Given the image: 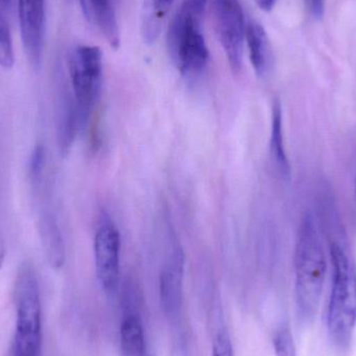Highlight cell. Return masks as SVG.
I'll return each mask as SVG.
<instances>
[{
  "label": "cell",
  "mask_w": 356,
  "mask_h": 356,
  "mask_svg": "<svg viewBox=\"0 0 356 356\" xmlns=\"http://www.w3.org/2000/svg\"><path fill=\"white\" fill-rule=\"evenodd\" d=\"M21 40L29 63L41 65L45 44L46 0H18Z\"/></svg>",
  "instance_id": "obj_8"
},
{
  "label": "cell",
  "mask_w": 356,
  "mask_h": 356,
  "mask_svg": "<svg viewBox=\"0 0 356 356\" xmlns=\"http://www.w3.org/2000/svg\"><path fill=\"white\" fill-rule=\"evenodd\" d=\"M45 167V147L37 145L31 154L29 164V178L33 184H39Z\"/></svg>",
  "instance_id": "obj_18"
},
{
  "label": "cell",
  "mask_w": 356,
  "mask_h": 356,
  "mask_svg": "<svg viewBox=\"0 0 356 356\" xmlns=\"http://www.w3.org/2000/svg\"><path fill=\"white\" fill-rule=\"evenodd\" d=\"M182 277H184V257L175 253L170 263L161 275V299L165 309L169 313L177 311L181 299Z\"/></svg>",
  "instance_id": "obj_11"
},
{
  "label": "cell",
  "mask_w": 356,
  "mask_h": 356,
  "mask_svg": "<svg viewBox=\"0 0 356 356\" xmlns=\"http://www.w3.org/2000/svg\"><path fill=\"white\" fill-rule=\"evenodd\" d=\"M175 1V0H144L141 31L146 43L149 45L156 43Z\"/></svg>",
  "instance_id": "obj_12"
},
{
  "label": "cell",
  "mask_w": 356,
  "mask_h": 356,
  "mask_svg": "<svg viewBox=\"0 0 356 356\" xmlns=\"http://www.w3.org/2000/svg\"><path fill=\"white\" fill-rule=\"evenodd\" d=\"M312 15L316 19H321L324 15V8H325V0H305Z\"/></svg>",
  "instance_id": "obj_20"
},
{
  "label": "cell",
  "mask_w": 356,
  "mask_h": 356,
  "mask_svg": "<svg viewBox=\"0 0 356 356\" xmlns=\"http://www.w3.org/2000/svg\"><path fill=\"white\" fill-rule=\"evenodd\" d=\"M4 259H6V247H4L3 241L0 236V270L3 267Z\"/></svg>",
  "instance_id": "obj_22"
},
{
  "label": "cell",
  "mask_w": 356,
  "mask_h": 356,
  "mask_svg": "<svg viewBox=\"0 0 356 356\" xmlns=\"http://www.w3.org/2000/svg\"><path fill=\"white\" fill-rule=\"evenodd\" d=\"M186 1L190 2L191 4L196 6V8H200V10H205L209 0H186Z\"/></svg>",
  "instance_id": "obj_23"
},
{
  "label": "cell",
  "mask_w": 356,
  "mask_h": 356,
  "mask_svg": "<svg viewBox=\"0 0 356 356\" xmlns=\"http://www.w3.org/2000/svg\"><path fill=\"white\" fill-rule=\"evenodd\" d=\"M15 302L17 319L13 356H40L41 301L37 275L31 264H23L17 274Z\"/></svg>",
  "instance_id": "obj_4"
},
{
  "label": "cell",
  "mask_w": 356,
  "mask_h": 356,
  "mask_svg": "<svg viewBox=\"0 0 356 356\" xmlns=\"http://www.w3.org/2000/svg\"><path fill=\"white\" fill-rule=\"evenodd\" d=\"M277 1L278 0H255L259 8L265 10V12H270L275 6Z\"/></svg>",
  "instance_id": "obj_21"
},
{
  "label": "cell",
  "mask_w": 356,
  "mask_h": 356,
  "mask_svg": "<svg viewBox=\"0 0 356 356\" xmlns=\"http://www.w3.org/2000/svg\"><path fill=\"white\" fill-rule=\"evenodd\" d=\"M40 236L48 261L52 267L58 269L64 264V243L56 218L50 213H43L39 219Z\"/></svg>",
  "instance_id": "obj_13"
},
{
  "label": "cell",
  "mask_w": 356,
  "mask_h": 356,
  "mask_svg": "<svg viewBox=\"0 0 356 356\" xmlns=\"http://www.w3.org/2000/svg\"><path fill=\"white\" fill-rule=\"evenodd\" d=\"M203 15L204 12L184 0L169 25V52L186 76L200 74L209 62V48L202 33Z\"/></svg>",
  "instance_id": "obj_3"
},
{
  "label": "cell",
  "mask_w": 356,
  "mask_h": 356,
  "mask_svg": "<svg viewBox=\"0 0 356 356\" xmlns=\"http://www.w3.org/2000/svg\"><path fill=\"white\" fill-rule=\"evenodd\" d=\"M273 346L275 356H296V345L288 327H280L276 332Z\"/></svg>",
  "instance_id": "obj_17"
},
{
  "label": "cell",
  "mask_w": 356,
  "mask_h": 356,
  "mask_svg": "<svg viewBox=\"0 0 356 356\" xmlns=\"http://www.w3.org/2000/svg\"><path fill=\"white\" fill-rule=\"evenodd\" d=\"M326 270L321 236L313 216L307 213L299 225L294 253L295 297L299 316L305 322L313 321L317 315Z\"/></svg>",
  "instance_id": "obj_1"
},
{
  "label": "cell",
  "mask_w": 356,
  "mask_h": 356,
  "mask_svg": "<svg viewBox=\"0 0 356 356\" xmlns=\"http://www.w3.org/2000/svg\"><path fill=\"white\" fill-rule=\"evenodd\" d=\"M15 54L12 35L8 22L0 14V66L10 69L14 66Z\"/></svg>",
  "instance_id": "obj_16"
},
{
  "label": "cell",
  "mask_w": 356,
  "mask_h": 356,
  "mask_svg": "<svg viewBox=\"0 0 356 356\" xmlns=\"http://www.w3.org/2000/svg\"><path fill=\"white\" fill-rule=\"evenodd\" d=\"M68 69L75 104L83 123L89 117L102 87L104 71L102 50L97 46H76L69 54Z\"/></svg>",
  "instance_id": "obj_5"
},
{
  "label": "cell",
  "mask_w": 356,
  "mask_h": 356,
  "mask_svg": "<svg viewBox=\"0 0 356 356\" xmlns=\"http://www.w3.org/2000/svg\"><path fill=\"white\" fill-rule=\"evenodd\" d=\"M246 44L251 65L257 75H265L273 60L271 43L267 31L257 21H249L246 27Z\"/></svg>",
  "instance_id": "obj_10"
},
{
  "label": "cell",
  "mask_w": 356,
  "mask_h": 356,
  "mask_svg": "<svg viewBox=\"0 0 356 356\" xmlns=\"http://www.w3.org/2000/svg\"><path fill=\"white\" fill-rule=\"evenodd\" d=\"M355 196L356 201V166H355Z\"/></svg>",
  "instance_id": "obj_25"
},
{
  "label": "cell",
  "mask_w": 356,
  "mask_h": 356,
  "mask_svg": "<svg viewBox=\"0 0 356 356\" xmlns=\"http://www.w3.org/2000/svg\"><path fill=\"white\" fill-rule=\"evenodd\" d=\"M12 3L13 0H0V4H1L3 8H10Z\"/></svg>",
  "instance_id": "obj_24"
},
{
  "label": "cell",
  "mask_w": 356,
  "mask_h": 356,
  "mask_svg": "<svg viewBox=\"0 0 356 356\" xmlns=\"http://www.w3.org/2000/svg\"><path fill=\"white\" fill-rule=\"evenodd\" d=\"M81 10L90 24L93 25L108 45L114 49L120 46V31L115 13L114 0H79Z\"/></svg>",
  "instance_id": "obj_9"
},
{
  "label": "cell",
  "mask_w": 356,
  "mask_h": 356,
  "mask_svg": "<svg viewBox=\"0 0 356 356\" xmlns=\"http://www.w3.org/2000/svg\"><path fill=\"white\" fill-rule=\"evenodd\" d=\"M270 152L276 166L284 177H289L291 172L290 163L284 147V127H282V110L280 102L273 104L272 110L271 140Z\"/></svg>",
  "instance_id": "obj_14"
},
{
  "label": "cell",
  "mask_w": 356,
  "mask_h": 356,
  "mask_svg": "<svg viewBox=\"0 0 356 356\" xmlns=\"http://www.w3.org/2000/svg\"><path fill=\"white\" fill-rule=\"evenodd\" d=\"M120 234L114 224L104 222L94 240L96 275L106 294H114L120 280Z\"/></svg>",
  "instance_id": "obj_7"
},
{
  "label": "cell",
  "mask_w": 356,
  "mask_h": 356,
  "mask_svg": "<svg viewBox=\"0 0 356 356\" xmlns=\"http://www.w3.org/2000/svg\"><path fill=\"white\" fill-rule=\"evenodd\" d=\"M211 356H234V347L227 332H220L213 344Z\"/></svg>",
  "instance_id": "obj_19"
},
{
  "label": "cell",
  "mask_w": 356,
  "mask_h": 356,
  "mask_svg": "<svg viewBox=\"0 0 356 356\" xmlns=\"http://www.w3.org/2000/svg\"><path fill=\"white\" fill-rule=\"evenodd\" d=\"M332 286L328 305L327 325L339 347L348 346L356 327V264L342 241L330 238Z\"/></svg>",
  "instance_id": "obj_2"
},
{
  "label": "cell",
  "mask_w": 356,
  "mask_h": 356,
  "mask_svg": "<svg viewBox=\"0 0 356 356\" xmlns=\"http://www.w3.org/2000/svg\"><path fill=\"white\" fill-rule=\"evenodd\" d=\"M120 343L127 356H141L145 351V334L141 320L136 315H129L123 320L120 328Z\"/></svg>",
  "instance_id": "obj_15"
},
{
  "label": "cell",
  "mask_w": 356,
  "mask_h": 356,
  "mask_svg": "<svg viewBox=\"0 0 356 356\" xmlns=\"http://www.w3.org/2000/svg\"><path fill=\"white\" fill-rule=\"evenodd\" d=\"M216 31L224 54L234 73L242 70L246 27L238 0H213Z\"/></svg>",
  "instance_id": "obj_6"
}]
</instances>
